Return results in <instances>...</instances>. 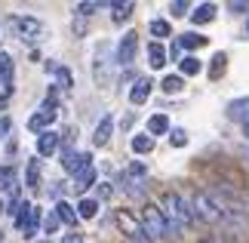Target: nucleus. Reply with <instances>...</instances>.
Returning a JSON list of instances; mask_svg holds the SVG:
<instances>
[{
    "label": "nucleus",
    "mask_w": 249,
    "mask_h": 243,
    "mask_svg": "<svg viewBox=\"0 0 249 243\" xmlns=\"http://www.w3.org/2000/svg\"><path fill=\"white\" fill-rule=\"evenodd\" d=\"M160 212H163L166 225H169V234L178 237L181 231H185L191 222H194V212H191V203L181 197L178 191H166L163 197H160Z\"/></svg>",
    "instance_id": "nucleus-1"
},
{
    "label": "nucleus",
    "mask_w": 249,
    "mask_h": 243,
    "mask_svg": "<svg viewBox=\"0 0 249 243\" xmlns=\"http://www.w3.org/2000/svg\"><path fill=\"white\" fill-rule=\"evenodd\" d=\"M191 203V212H194V219L206 222V225H218L225 216H222V203H218L209 191H194V197L188 200Z\"/></svg>",
    "instance_id": "nucleus-2"
},
{
    "label": "nucleus",
    "mask_w": 249,
    "mask_h": 243,
    "mask_svg": "<svg viewBox=\"0 0 249 243\" xmlns=\"http://www.w3.org/2000/svg\"><path fill=\"white\" fill-rule=\"evenodd\" d=\"M142 228H145V234L151 237V243H163V240L172 237L157 203H145V206H142Z\"/></svg>",
    "instance_id": "nucleus-3"
},
{
    "label": "nucleus",
    "mask_w": 249,
    "mask_h": 243,
    "mask_svg": "<svg viewBox=\"0 0 249 243\" xmlns=\"http://www.w3.org/2000/svg\"><path fill=\"white\" fill-rule=\"evenodd\" d=\"M114 222H117L120 234L126 237L129 243H151V237L145 234V228H142V219H136L129 209H117V212H114Z\"/></svg>",
    "instance_id": "nucleus-4"
},
{
    "label": "nucleus",
    "mask_w": 249,
    "mask_h": 243,
    "mask_svg": "<svg viewBox=\"0 0 249 243\" xmlns=\"http://www.w3.org/2000/svg\"><path fill=\"white\" fill-rule=\"evenodd\" d=\"M40 209L34 206V203H18V209H16V228L22 231V237H34L37 234V228H40Z\"/></svg>",
    "instance_id": "nucleus-5"
},
{
    "label": "nucleus",
    "mask_w": 249,
    "mask_h": 243,
    "mask_svg": "<svg viewBox=\"0 0 249 243\" xmlns=\"http://www.w3.org/2000/svg\"><path fill=\"white\" fill-rule=\"evenodd\" d=\"M92 77L99 86L111 83V43H99L95 46V62H92Z\"/></svg>",
    "instance_id": "nucleus-6"
},
{
    "label": "nucleus",
    "mask_w": 249,
    "mask_h": 243,
    "mask_svg": "<svg viewBox=\"0 0 249 243\" xmlns=\"http://www.w3.org/2000/svg\"><path fill=\"white\" fill-rule=\"evenodd\" d=\"M136 53H139V34L136 31H126L120 37L117 50H114V62H117L120 68H129L132 62H136Z\"/></svg>",
    "instance_id": "nucleus-7"
},
{
    "label": "nucleus",
    "mask_w": 249,
    "mask_h": 243,
    "mask_svg": "<svg viewBox=\"0 0 249 243\" xmlns=\"http://www.w3.org/2000/svg\"><path fill=\"white\" fill-rule=\"evenodd\" d=\"M13 28L18 31L22 40H37V37L43 34V22H40V19H34V16H16L13 19Z\"/></svg>",
    "instance_id": "nucleus-8"
},
{
    "label": "nucleus",
    "mask_w": 249,
    "mask_h": 243,
    "mask_svg": "<svg viewBox=\"0 0 249 243\" xmlns=\"http://www.w3.org/2000/svg\"><path fill=\"white\" fill-rule=\"evenodd\" d=\"M89 163H92L89 154L71 151V148H65V151H62V167H65V172H71V176H77V172H80L83 167H89Z\"/></svg>",
    "instance_id": "nucleus-9"
},
{
    "label": "nucleus",
    "mask_w": 249,
    "mask_h": 243,
    "mask_svg": "<svg viewBox=\"0 0 249 243\" xmlns=\"http://www.w3.org/2000/svg\"><path fill=\"white\" fill-rule=\"evenodd\" d=\"M55 117H59V111L40 108V111H37V114H31V117H28V130L40 135V132H46V130H50V126L55 123Z\"/></svg>",
    "instance_id": "nucleus-10"
},
{
    "label": "nucleus",
    "mask_w": 249,
    "mask_h": 243,
    "mask_svg": "<svg viewBox=\"0 0 249 243\" xmlns=\"http://www.w3.org/2000/svg\"><path fill=\"white\" fill-rule=\"evenodd\" d=\"M55 151H59V132L46 130L37 135V157H53Z\"/></svg>",
    "instance_id": "nucleus-11"
},
{
    "label": "nucleus",
    "mask_w": 249,
    "mask_h": 243,
    "mask_svg": "<svg viewBox=\"0 0 249 243\" xmlns=\"http://www.w3.org/2000/svg\"><path fill=\"white\" fill-rule=\"evenodd\" d=\"M151 90H154V80H151V77H139V80L132 83V90H129V102L132 105H145Z\"/></svg>",
    "instance_id": "nucleus-12"
},
{
    "label": "nucleus",
    "mask_w": 249,
    "mask_h": 243,
    "mask_svg": "<svg viewBox=\"0 0 249 243\" xmlns=\"http://www.w3.org/2000/svg\"><path fill=\"white\" fill-rule=\"evenodd\" d=\"M225 114L231 120H240V123H249V95H240V99H231L228 102Z\"/></svg>",
    "instance_id": "nucleus-13"
},
{
    "label": "nucleus",
    "mask_w": 249,
    "mask_h": 243,
    "mask_svg": "<svg viewBox=\"0 0 249 243\" xmlns=\"http://www.w3.org/2000/svg\"><path fill=\"white\" fill-rule=\"evenodd\" d=\"M111 132H114V117L105 114V117L99 120V126H95V132H92V145L95 148H105V145L111 142Z\"/></svg>",
    "instance_id": "nucleus-14"
},
{
    "label": "nucleus",
    "mask_w": 249,
    "mask_h": 243,
    "mask_svg": "<svg viewBox=\"0 0 249 243\" xmlns=\"http://www.w3.org/2000/svg\"><path fill=\"white\" fill-rule=\"evenodd\" d=\"M95 179H99V172H95V167L89 163V167H83L77 176H74V191L83 194L86 188H92V185H95Z\"/></svg>",
    "instance_id": "nucleus-15"
},
{
    "label": "nucleus",
    "mask_w": 249,
    "mask_h": 243,
    "mask_svg": "<svg viewBox=\"0 0 249 243\" xmlns=\"http://www.w3.org/2000/svg\"><path fill=\"white\" fill-rule=\"evenodd\" d=\"M0 86H3L6 95L13 93V59L6 53H0Z\"/></svg>",
    "instance_id": "nucleus-16"
},
{
    "label": "nucleus",
    "mask_w": 249,
    "mask_h": 243,
    "mask_svg": "<svg viewBox=\"0 0 249 243\" xmlns=\"http://www.w3.org/2000/svg\"><path fill=\"white\" fill-rule=\"evenodd\" d=\"M53 212L59 216V222H62V225H71V228H74V225L80 222V219H77V209H74L68 200H59V203H55V209H53Z\"/></svg>",
    "instance_id": "nucleus-17"
},
{
    "label": "nucleus",
    "mask_w": 249,
    "mask_h": 243,
    "mask_svg": "<svg viewBox=\"0 0 249 243\" xmlns=\"http://www.w3.org/2000/svg\"><path fill=\"white\" fill-rule=\"evenodd\" d=\"M46 71H50V74H55V80H59V86H62V90H71V86H74V74H71L65 65L46 62Z\"/></svg>",
    "instance_id": "nucleus-18"
},
{
    "label": "nucleus",
    "mask_w": 249,
    "mask_h": 243,
    "mask_svg": "<svg viewBox=\"0 0 249 243\" xmlns=\"http://www.w3.org/2000/svg\"><path fill=\"white\" fill-rule=\"evenodd\" d=\"M169 130H172V126H169L166 114H151V117H148V135H151V139H154V135H166Z\"/></svg>",
    "instance_id": "nucleus-19"
},
{
    "label": "nucleus",
    "mask_w": 249,
    "mask_h": 243,
    "mask_svg": "<svg viewBox=\"0 0 249 243\" xmlns=\"http://www.w3.org/2000/svg\"><path fill=\"white\" fill-rule=\"evenodd\" d=\"M215 13H218L215 3H200L194 13H191V22H194V25H206V22H213V19H215Z\"/></svg>",
    "instance_id": "nucleus-20"
},
{
    "label": "nucleus",
    "mask_w": 249,
    "mask_h": 243,
    "mask_svg": "<svg viewBox=\"0 0 249 243\" xmlns=\"http://www.w3.org/2000/svg\"><path fill=\"white\" fill-rule=\"evenodd\" d=\"M129 148H132V154H151L154 151V139H151L148 132H139V135H132Z\"/></svg>",
    "instance_id": "nucleus-21"
},
{
    "label": "nucleus",
    "mask_w": 249,
    "mask_h": 243,
    "mask_svg": "<svg viewBox=\"0 0 249 243\" xmlns=\"http://www.w3.org/2000/svg\"><path fill=\"white\" fill-rule=\"evenodd\" d=\"M148 65L151 68H163L166 65V50H163V43H148Z\"/></svg>",
    "instance_id": "nucleus-22"
},
{
    "label": "nucleus",
    "mask_w": 249,
    "mask_h": 243,
    "mask_svg": "<svg viewBox=\"0 0 249 243\" xmlns=\"http://www.w3.org/2000/svg\"><path fill=\"white\" fill-rule=\"evenodd\" d=\"M74 209H77V219H95V216H99V200L80 197V203H77Z\"/></svg>",
    "instance_id": "nucleus-23"
},
{
    "label": "nucleus",
    "mask_w": 249,
    "mask_h": 243,
    "mask_svg": "<svg viewBox=\"0 0 249 243\" xmlns=\"http://www.w3.org/2000/svg\"><path fill=\"white\" fill-rule=\"evenodd\" d=\"M160 90H163L166 95L181 93V90H185V77H181V74H169V77H163V80H160Z\"/></svg>",
    "instance_id": "nucleus-24"
},
{
    "label": "nucleus",
    "mask_w": 249,
    "mask_h": 243,
    "mask_svg": "<svg viewBox=\"0 0 249 243\" xmlns=\"http://www.w3.org/2000/svg\"><path fill=\"white\" fill-rule=\"evenodd\" d=\"M178 71H181V77H194V74L203 71V62H200L197 56H185V59L178 62Z\"/></svg>",
    "instance_id": "nucleus-25"
},
{
    "label": "nucleus",
    "mask_w": 249,
    "mask_h": 243,
    "mask_svg": "<svg viewBox=\"0 0 249 243\" xmlns=\"http://www.w3.org/2000/svg\"><path fill=\"white\" fill-rule=\"evenodd\" d=\"M25 185H28V188H40V160H28V169H25Z\"/></svg>",
    "instance_id": "nucleus-26"
},
{
    "label": "nucleus",
    "mask_w": 249,
    "mask_h": 243,
    "mask_svg": "<svg viewBox=\"0 0 249 243\" xmlns=\"http://www.w3.org/2000/svg\"><path fill=\"white\" fill-rule=\"evenodd\" d=\"M178 46L181 50H200V46H206V37L197 34V31H188V34L178 37Z\"/></svg>",
    "instance_id": "nucleus-27"
},
{
    "label": "nucleus",
    "mask_w": 249,
    "mask_h": 243,
    "mask_svg": "<svg viewBox=\"0 0 249 243\" xmlns=\"http://www.w3.org/2000/svg\"><path fill=\"white\" fill-rule=\"evenodd\" d=\"M16 182H18V172H16V167H0V191H13L16 188Z\"/></svg>",
    "instance_id": "nucleus-28"
},
{
    "label": "nucleus",
    "mask_w": 249,
    "mask_h": 243,
    "mask_svg": "<svg viewBox=\"0 0 249 243\" xmlns=\"http://www.w3.org/2000/svg\"><path fill=\"white\" fill-rule=\"evenodd\" d=\"M148 31H151V37H157V43H160L163 37H172V25L166 19H154V22L148 25Z\"/></svg>",
    "instance_id": "nucleus-29"
},
{
    "label": "nucleus",
    "mask_w": 249,
    "mask_h": 243,
    "mask_svg": "<svg viewBox=\"0 0 249 243\" xmlns=\"http://www.w3.org/2000/svg\"><path fill=\"white\" fill-rule=\"evenodd\" d=\"M225 71H228V56H225V53H215V56H213V65H209V77H213V80H218Z\"/></svg>",
    "instance_id": "nucleus-30"
},
{
    "label": "nucleus",
    "mask_w": 249,
    "mask_h": 243,
    "mask_svg": "<svg viewBox=\"0 0 249 243\" xmlns=\"http://www.w3.org/2000/svg\"><path fill=\"white\" fill-rule=\"evenodd\" d=\"M111 9H114V22H123V19H129V16H132V9H136V3H132V0H126V3L114 0V3H111Z\"/></svg>",
    "instance_id": "nucleus-31"
},
{
    "label": "nucleus",
    "mask_w": 249,
    "mask_h": 243,
    "mask_svg": "<svg viewBox=\"0 0 249 243\" xmlns=\"http://www.w3.org/2000/svg\"><path fill=\"white\" fill-rule=\"evenodd\" d=\"M169 145H172V148H185V145H188V132L181 130V126L169 130Z\"/></svg>",
    "instance_id": "nucleus-32"
},
{
    "label": "nucleus",
    "mask_w": 249,
    "mask_h": 243,
    "mask_svg": "<svg viewBox=\"0 0 249 243\" xmlns=\"http://www.w3.org/2000/svg\"><path fill=\"white\" fill-rule=\"evenodd\" d=\"M99 9H102V3H95V0H89V3H77V6H74V13H77L80 19H86V16L99 13Z\"/></svg>",
    "instance_id": "nucleus-33"
},
{
    "label": "nucleus",
    "mask_w": 249,
    "mask_h": 243,
    "mask_svg": "<svg viewBox=\"0 0 249 243\" xmlns=\"http://www.w3.org/2000/svg\"><path fill=\"white\" fill-rule=\"evenodd\" d=\"M188 9H191L188 0H172V3H169V13L172 16H188Z\"/></svg>",
    "instance_id": "nucleus-34"
},
{
    "label": "nucleus",
    "mask_w": 249,
    "mask_h": 243,
    "mask_svg": "<svg viewBox=\"0 0 249 243\" xmlns=\"http://www.w3.org/2000/svg\"><path fill=\"white\" fill-rule=\"evenodd\" d=\"M59 225H62V222H59V216H55V212H50V216L43 219V231H46V234H53Z\"/></svg>",
    "instance_id": "nucleus-35"
},
{
    "label": "nucleus",
    "mask_w": 249,
    "mask_h": 243,
    "mask_svg": "<svg viewBox=\"0 0 249 243\" xmlns=\"http://www.w3.org/2000/svg\"><path fill=\"white\" fill-rule=\"evenodd\" d=\"M111 197H114V185H111V182L99 185V200H111Z\"/></svg>",
    "instance_id": "nucleus-36"
},
{
    "label": "nucleus",
    "mask_w": 249,
    "mask_h": 243,
    "mask_svg": "<svg viewBox=\"0 0 249 243\" xmlns=\"http://www.w3.org/2000/svg\"><path fill=\"white\" fill-rule=\"evenodd\" d=\"M228 9H231V13H249V3H243V0H231Z\"/></svg>",
    "instance_id": "nucleus-37"
},
{
    "label": "nucleus",
    "mask_w": 249,
    "mask_h": 243,
    "mask_svg": "<svg viewBox=\"0 0 249 243\" xmlns=\"http://www.w3.org/2000/svg\"><path fill=\"white\" fill-rule=\"evenodd\" d=\"M62 243H83V234H77V231H71V234H65Z\"/></svg>",
    "instance_id": "nucleus-38"
},
{
    "label": "nucleus",
    "mask_w": 249,
    "mask_h": 243,
    "mask_svg": "<svg viewBox=\"0 0 249 243\" xmlns=\"http://www.w3.org/2000/svg\"><path fill=\"white\" fill-rule=\"evenodd\" d=\"M243 135H246V139H249V123H243Z\"/></svg>",
    "instance_id": "nucleus-39"
},
{
    "label": "nucleus",
    "mask_w": 249,
    "mask_h": 243,
    "mask_svg": "<svg viewBox=\"0 0 249 243\" xmlns=\"http://www.w3.org/2000/svg\"><path fill=\"white\" fill-rule=\"evenodd\" d=\"M203 243H218V240H203Z\"/></svg>",
    "instance_id": "nucleus-40"
},
{
    "label": "nucleus",
    "mask_w": 249,
    "mask_h": 243,
    "mask_svg": "<svg viewBox=\"0 0 249 243\" xmlns=\"http://www.w3.org/2000/svg\"><path fill=\"white\" fill-rule=\"evenodd\" d=\"M0 243H3V231H0Z\"/></svg>",
    "instance_id": "nucleus-41"
},
{
    "label": "nucleus",
    "mask_w": 249,
    "mask_h": 243,
    "mask_svg": "<svg viewBox=\"0 0 249 243\" xmlns=\"http://www.w3.org/2000/svg\"><path fill=\"white\" fill-rule=\"evenodd\" d=\"M246 34H249V22H246Z\"/></svg>",
    "instance_id": "nucleus-42"
},
{
    "label": "nucleus",
    "mask_w": 249,
    "mask_h": 243,
    "mask_svg": "<svg viewBox=\"0 0 249 243\" xmlns=\"http://www.w3.org/2000/svg\"><path fill=\"white\" fill-rule=\"evenodd\" d=\"M40 243H50V240H40Z\"/></svg>",
    "instance_id": "nucleus-43"
}]
</instances>
